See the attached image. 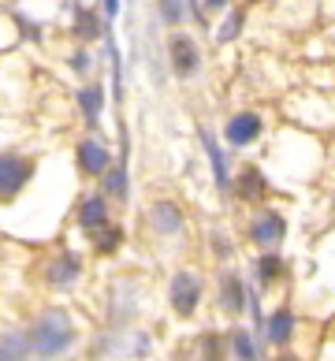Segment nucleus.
<instances>
[{
  "instance_id": "1",
  "label": "nucleus",
  "mask_w": 335,
  "mask_h": 361,
  "mask_svg": "<svg viewBox=\"0 0 335 361\" xmlns=\"http://www.w3.org/2000/svg\"><path fill=\"white\" fill-rule=\"evenodd\" d=\"M23 328H26V339H30L34 361H60L83 343V328H78L75 313L60 302L42 305Z\"/></svg>"
},
{
  "instance_id": "2",
  "label": "nucleus",
  "mask_w": 335,
  "mask_h": 361,
  "mask_svg": "<svg viewBox=\"0 0 335 361\" xmlns=\"http://www.w3.org/2000/svg\"><path fill=\"white\" fill-rule=\"evenodd\" d=\"M138 224H142L145 243L153 238L157 246H176V243H183V238L190 235V216H186L183 202L179 197H168V194L145 197Z\"/></svg>"
},
{
  "instance_id": "3",
  "label": "nucleus",
  "mask_w": 335,
  "mask_h": 361,
  "mask_svg": "<svg viewBox=\"0 0 335 361\" xmlns=\"http://www.w3.org/2000/svg\"><path fill=\"white\" fill-rule=\"evenodd\" d=\"M37 179V157L23 145H0V209H11Z\"/></svg>"
},
{
  "instance_id": "4",
  "label": "nucleus",
  "mask_w": 335,
  "mask_h": 361,
  "mask_svg": "<svg viewBox=\"0 0 335 361\" xmlns=\"http://www.w3.org/2000/svg\"><path fill=\"white\" fill-rule=\"evenodd\" d=\"M209 294V279L201 276L197 269L190 264H179V269H171L168 276V287H164V302H168V313L176 320H194L201 313V302H205Z\"/></svg>"
},
{
  "instance_id": "5",
  "label": "nucleus",
  "mask_w": 335,
  "mask_h": 361,
  "mask_svg": "<svg viewBox=\"0 0 335 361\" xmlns=\"http://www.w3.org/2000/svg\"><path fill=\"white\" fill-rule=\"evenodd\" d=\"M83 276H86V261H83V253L78 250H52L45 253L42 261H37V283H42L49 294H67V290H75L78 283H83Z\"/></svg>"
},
{
  "instance_id": "6",
  "label": "nucleus",
  "mask_w": 335,
  "mask_h": 361,
  "mask_svg": "<svg viewBox=\"0 0 335 361\" xmlns=\"http://www.w3.org/2000/svg\"><path fill=\"white\" fill-rule=\"evenodd\" d=\"M201 63H205V56H201V45L190 30H176L164 37V68L176 82H194L201 75Z\"/></svg>"
},
{
  "instance_id": "7",
  "label": "nucleus",
  "mask_w": 335,
  "mask_h": 361,
  "mask_svg": "<svg viewBox=\"0 0 335 361\" xmlns=\"http://www.w3.org/2000/svg\"><path fill=\"white\" fill-rule=\"evenodd\" d=\"M287 238V216L272 205H261L250 212L246 220V243L257 250V253H279V246H284Z\"/></svg>"
},
{
  "instance_id": "8",
  "label": "nucleus",
  "mask_w": 335,
  "mask_h": 361,
  "mask_svg": "<svg viewBox=\"0 0 335 361\" xmlns=\"http://www.w3.org/2000/svg\"><path fill=\"white\" fill-rule=\"evenodd\" d=\"M142 313V283L138 279H116L109 290V331H130Z\"/></svg>"
},
{
  "instance_id": "9",
  "label": "nucleus",
  "mask_w": 335,
  "mask_h": 361,
  "mask_svg": "<svg viewBox=\"0 0 335 361\" xmlns=\"http://www.w3.org/2000/svg\"><path fill=\"white\" fill-rule=\"evenodd\" d=\"M217 310L227 320H235V324L250 310V287H246V279L235 264H220L217 269Z\"/></svg>"
},
{
  "instance_id": "10",
  "label": "nucleus",
  "mask_w": 335,
  "mask_h": 361,
  "mask_svg": "<svg viewBox=\"0 0 335 361\" xmlns=\"http://www.w3.org/2000/svg\"><path fill=\"white\" fill-rule=\"evenodd\" d=\"M116 164V157L109 149V142L97 138V130H86L83 138L75 142V171L90 183H101V176Z\"/></svg>"
},
{
  "instance_id": "11",
  "label": "nucleus",
  "mask_w": 335,
  "mask_h": 361,
  "mask_svg": "<svg viewBox=\"0 0 335 361\" xmlns=\"http://www.w3.org/2000/svg\"><path fill=\"white\" fill-rule=\"evenodd\" d=\"M264 127L268 123H264V116L257 109H238V112H231V116L224 119L220 138H224L227 149H250L253 142H261Z\"/></svg>"
},
{
  "instance_id": "12",
  "label": "nucleus",
  "mask_w": 335,
  "mask_h": 361,
  "mask_svg": "<svg viewBox=\"0 0 335 361\" xmlns=\"http://www.w3.org/2000/svg\"><path fill=\"white\" fill-rule=\"evenodd\" d=\"M71 220H75V227L83 235H90V231H97V227H104L109 220H116V209H112V202L97 190V186H86V190L75 197Z\"/></svg>"
},
{
  "instance_id": "13",
  "label": "nucleus",
  "mask_w": 335,
  "mask_h": 361,
  "mask_svg": "<svg viewBox=\"0 0 335 361\" xmlns=\"http://www.w3.org/2000/svg\"><path fill=\"white\" fill-rule=\"evenodd\" d=\"M231 194H235L243 205L261 209V205H268V176H264L257 164H243V168L231 176Z\"/></svg>"
},
{
  "instance_id": "14",
  "label": "nucleus",
  "mask_w": 335,
  "mask_h": 361,
  "mask_svg": "<svg viewBox=\"0 0 335 361\" xmlns=\"http://www.w3.org/2000/svg\"><path fill=\"white\" fill-rule=\"evenodd\" d=\"M109 34V23H104V16L97 11V4H78L75 8V19H71V37L75 45H97L101 37Z\"/></svg>"
},
{
  "instance_id": "15",
  "label": "nucleus",
  "mask_w": 335,
  "mask_h": 361,
  "mask_svg": "<svg viewBox=\"0 0 335 361\" xmlns=\"http://www.w3.org/2000/svg\"><path fill=\"white\" fill-rule=\"evenodd\" d=\"M294 331H298V317H294L291 305H279L276 313H268V317H264L261 339H264L268 346H276V350H287L291 339H294Z\"/></svg>"
},
{
  "instance_id": "16",
  "label": "nucleus",
  "mask_w": 335,
  "mask_h": 361,
  "mask_svg": "<svg viewBox=\"0 0 335 361\" xmlns=\"http://www.w3.org/2000/svg\"><path fill=\"white\" fill-rule=\"evenodd\" d=\"M104 86L97 82V78H86V82H78V90H75V109H78V116H83V123H86V130H93L101 123V112H104Z\"/></svg>"
},
{
  "instance_id": "17",
  "label": "nucleus",
  "mask_w": 335,
  "mask_h": 361,
  "mask_svg": "<svg viewBox=\"0 0 335 361\" xmlns=\"http://www.w3.org/2000/svg\"><path fill=\"white\" fill-rule=\"evenodd\" d=\"M97 190L112 202V209H123V205L130 202V171H127V160H123V157H119L116 164L101 176Z\"/></svg>"
},
{
  "instance_id": "18",
  "label": "nucleus",
  "mask_w": 335,
  "mask_h": 361,
  "mask_svg": "<svg viewBox=\"0 0 335 361\" xmlns=\"http://www.w3.org/2000/svg\"><path fill=\"white\" fill-rule=\"evenodd\" d=\"M83 238L90 243L93 257H112V253H119V250H123V243H127V227L119 224V220H109L104 227H97V231H90Z\"/></svg>"
},
{
  "instance_id": "19",
  "label": "nucleus",
  "mask_w": 335,
  "mask_h": 361,
  "mask_svg": "<svg viewBox=\"0 0 335 361\" xmlns=\"http://www.w3.org/2000/svg\"><path fill=\"white\" fill-rule=\"evenodd\" d=\"M224 343H227V361H261V339L243 324H231Z\"/></svg>"
},
{
  "instance_id": "20",
  "label": "nucleus",
  "mask_w": 335,
  "mask_h": 361,
  "mask_svg": "<svg viewBox=\"0 0 335 361\" xmlns=\"http://www.w3.org/2000/svg\"><path fill=\"white\" fill-rule=\"evenodd\" d=\"M284 276H287V261L279 253H257L253 257V279H257L261 290H272Z\"/></svg>"
},
{
  "instance_id": "21",
  "label": "nucleus",
  "mask_w": 335,
  "mask_h": 361,
  "mask_svg": "<svg viewBox=\"0 0 335 361\" xmlns=\"http://www.w3.org/2000/svg\"><path fill=\"white\" fill-rule=\"evenodd\" d=\"M0 361H34L26 328H0Z\"/></svg>"
},
{
  "instance_id": "22",
  "label": "nucleus",
  "mask_w": 335,
  "mask_h": 361,
  "mask_svg": "<svg viewBox=\"0 0 335 361\" xmlns=\"http://www.w3.org/2000/svg\"><path fill=\"white\" fill-rule=\"evenodd\" d=\"M153 4H157V19H160V26H164L168 34L183 30L186 19H190V4H186V0H153Z\"/></svg>"
},
{
  "instance_id": "23",
  "label": "nucleus",
  "mask_w": 335,
  "mask_h": 361,
  "mask_svg": "<svg viewBox=\"0 0 335 361\" xmlns=\"http://www.w3.org/2000/svg\"><path fill=\"white\" fill-rule=\"evenodd\" d=\"M201 142H205V153H209V160H212V171H217V186H220L224 194H231V171H227L224 149L217 145V138H212L205 127H201Z\"/></svg>"
},
{
  "instance_id": "24",
  "label": "nucleus",
  "mask_w": 335,
  "mask_h": 361,
  "mask_svg": "<svg viewBox=\"0 0 335 361\" xmlns=\"http://www.w3.org/2000/svg\"><path fill=\"white\" fill-rule=\"evenodd\" d=\"M197 361H227V343L220 331H201L197 336Z\"/></svg>"
},
{
  "instance_id": "25",
  "label": "nucleus",
  "mask_w": 335,
  "mask_h": 361,
  "mask_svg": "<svg viewBox=\"0 0 335 361\" xmlns=\"http://www.w3.org/2000/svg\"><path fill=\"white\" fill-rule=\"evenodd\" d=\"M243 26H246V8H231L227 19L220 23V30H217V45H231L235 37L243 34Z\"/></svg>"
},
{
  "instance_id": "26",
  "label": "nucleus",
  "mask_w": 335,
  "mask_h": 361,
  "mask_svg": "<svg viewBox=\"0 0 335 361\" xmlns=\"http://www.w3.org/2000/svg\"><path fill=\"white\" fill-rule=\"evenodd\" d=\"M67 63H71V71L83 78H90V71H93V49H86V45H75L71 49V56H67Z\"/></svg>"
},
{
  "instance_id": "27",
  "label": "nucleus",
  "mask_w": 335,
  "mask_h": 361,
  "mask_svg": "<svg viewBox=\"0 0 335 361\" xmlns=\"http://www.w3.org/2000/svg\"><path fill=\"white\" fill-rule=\"evenodd\" d=\"M231 8H235V0H197V11L205 16V23H209L212 16H227Z\"/></svg>"
},
{
  "instance_id": "28",
  "label": "nucleus",
  "mask_w": 335,
  "mask_h": 361,
  "mask_svg": "<svg viewBox=\"0 0 335 361\" xmlns=\"http://www.w3.org/2000/svg\"><path fill=\"white\" fill-rule=\"evenodd\" d=\"M97 11L104 16V23H109V19H116V16H119V0H101V4H97Z\"/></svg>"
}]
</instances>
